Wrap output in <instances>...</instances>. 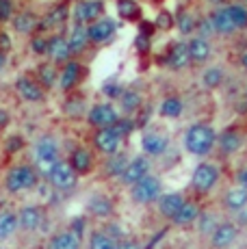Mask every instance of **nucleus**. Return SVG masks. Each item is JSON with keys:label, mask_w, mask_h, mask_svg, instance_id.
<instances>
[{"label": "nucleus", "mask_w": 247, "mask_h": 249, "mask_svg": "<svg viewBox=\"0 0 247 249\" xmlns=\"http://www.w3.org/2000/svg\"><path fill=\"white\" fill-rule=\"evenodd\" d=\"M239 2H241V4H245V7H247V0H239Z\"/></svg>", "instance_id": "obj_57"}, {"label": "nucleus", "mask_w": 247, "mask_h": 249, "mask_svg": "<svg viewBox=\"0 0 247 249\" xmlns=\"http://www.w3.org/2000/svg\"><path fill=\"white\" fill-rule=\"evenodd\" d=\"M199 214H202V208L197 206V202H191L187 199V204L178 210V214L172 219V223L176 228H193L197 223Z\"/></svg>", "instance_id": "obj_28"}, {"label": "nucleus", "mask_w": 247, "mask_h": 249, "mask_svg": "<svg viewBox=\"0 0 247 249\" xmlns=\"http://www.w3.org/2000/svg\"><path fill=\"white\" fill-rule=\"evenodd\" d=\"M59 162H61L59 141H56L52 135H41L35 143H33V165L37 167L41 178L48 180Z\"/></svg>", "instance_id": "obj_2"}, {"label": "nucleus", "mask_w": 247, "mask_h": 249, "mask_svg": "<svg viewBox=\"0 0 247 249\" xmlns=\"http://www.w3.org/2000/svg\"><path fill=\"white\" fill-rule=\"evenodd\" d=\"M89 28V39H91V46H102L106 41H111L117 33V22L113 18H100L98 22H93Z\"/></svg>", "instance_id": "obj_16"}, {"label": "nucleus", "mask_w": 247, "mask_h": 249, "mask_svg": "<svg viewBox=\"0 0 247 249\" xmlns=\"http://www.w3.org/2000/svg\"><path fill=\"white\" fill-rule=\"evenodd\" d=\"M59 74H61V70H56L54 63H41L37 68V83L50 91L52 87L59 85Z\"/></svg>", "instance_id": "obj_33"}, {"label": "nucleus", "mask_w": 247, "mask_h": 249, "mask_svg": "<svg viewBox=\"0 0 247 249\" xmlns=\"http://www.w3.org/2000/svg\"><path fill=\"white\" fill-rule=\"evenodd\" d=\"M128 165H130L128 154H126V152H120V154H113V156H108V159L104 160L102 171H104V176H106V178L122 180L124 174H126V169H128Z\"/></svg>", "instance_id": "obj_26"}, {"label": "nucleus", "mask_w": 247, "mask_h": 249, "mask_svg": "<svg viewBox=\"0 0 247 249\" xmlns=\"http://www.w3.org/2000/svg\"><path fill=\"white\" fill-rule=\"evenodd\" d=\"M219 178H221L219 165H217V162H211V160H204L193 169L191 189L199 195H208L211 191H215L217 184H219Z\"/></svg>", "instance_id": "obj_4"}, {"label": "nucleus", "mask_w": 247, "mask_h": 249, "mask_svg": "<svg viewBox=\"0 0 247 249\" xmlns=\"http://www.w3.org/2000/svg\"><path fill=\"white\" fill-rule=\"evenodd\" d=\"M141 150H143L145 156H150L152 160L160 159L169 152V139L159 130H148L141 137Z\"/></svg>", "instance_id": "obj_13"}, {"label": "nucleus", "mask_w": 247, "mask_h": 249, "mask_svg": "<svg viewBox=\"0 0 247 249\" xmlns=\"http://www.w3.org/2000/svg\"><path fill=\"white\" fill-rule=\"evenodd\" d=\"M150 174H152V159L145 154H137L130 159V165H128L126 174H124V178L120 182L124 186H128V189H132L143 178H148Z\"/></svg>", "instance_id": "obj_10"}, {"label": "nucleus", "mask_w": 247, "mask_h": 249, "mask_svg": "<svg viewBox=\"0 0 247 249\" xmlns=\"http://www.w3.org/2000/svg\"><path fill=\"white\" fill-rule=\"evenodd\" d=\"M93 150L102 156H113V154H120L122 152V145H124V135L117 130L115 126L113 128H102V130H96L93 132Z\"/></svg>", "instance_id": "obj_6"}, {"label": "nucleus", "mask_w": 247, "mask_h": 249, "mask_svg": "<svg viewBox=\"0 0 247 249\" xmlns=\"http://www.w3.org/2000/svg\"><path fill=\"white\" fill-rule=\"evenodd\" d=\"M221 206L226 213L239 214L241 210L247 208V189H243V186H232V189H228L221 197Z\"/></svg>", "instance_id": "obj_21"}, {"label": "nucleus", "mask_w": 247, "mask_h": 249, "mask_svg": "<svg viewBox=\"0 0 247 249\" xmlns=\"http://www.w3.org/2000/svg\"><path fill=\"white\" fill-rule=\"evenodd\" d=\"M241 68L247 71V52H243V54H241Z\"/></svg>", "instance_id": "obj_55"}, {"label": "nucleus", "mask_w": 247, "mask_h": 249, "mask_svg": "<svg viewBox=\"0 0 247 249\" xmlns=\"http://www.w3.org/2000/svg\"><path fill=\"white\" fill-rule=\"evenodd\" d=\"M234 223H236V226H239V228H245L247 226V208L245 210H241V213L239 214H234Z\"/></svg>", "instance_id": "obj_53"}, {"label": "nucleus", "mask_w": 247, "mask_h": 249, "mask_svg": "<svg viewBox=\"0 0 247 249\" xmlns=\"http://www.w3.org/2000/svg\"><path fill=\"white\" fill-rule=\"evenodd\" d=\"M197 35L204 37V39H211L212 35H217L215 26H212V22H211V18H204V20L197 22Z\"/></svg>", "instance_id": "obj_43"}, {"label": "nucleus", "mask_w": 247, "mask_h": 249, "mask_svg": "<svg viewBox=\"0 0 247 249\" xmlns=\"http://www.w3.org/2000/svg\"><path fill=\"white\" fill-rule=\"evenodd\" d=\"M239 236H241V228L234 221H221L215 232L211 234L208 243H211V249H230L239 241Z\"/></svg>", "instance_id": "obj_12"}, {"label": "nucleus", "mask_w": 247, "mask_h": 249, "mask_svg": "<svg viewBox=\"0 0 247 249\" xmlns=\"http://www.w3.org/2000/svg\"><path fill=\"white\" fill-rule=\"evenodd\" d=\"M85 76V68L83 63H78L76 59H72L68 65H63L61 68V74H59V87L61 91H72L80 85V80H83Z\"/></svg>", "instance_id": "obj_20"}, {"label": "nucleus", "mask_w": 247, "mask_h": 249, "mask_svg": "<svg viewBox=\"0 0 247 249\" xmlns=\"http://www.w3.org/2000/svg\"><path fill=\"white\" fill-rule=\"evenodd\" d=\"M208 18H211L212 26H215V33L217 35H221V37H230V35H234V33L239 31V28L234 26V22H232V18H230V13H228L226 7L212 9Z\"/></svg>", "instance_id": "obj_24"}, {"label": "nucleus", "mask_w": 247, "mask_h": 249, "mask_svg": "<svg viewBox=\"0 0 247 249\" xmlns=\"http://www.w3.org/2000/svg\"><path fill=\"white\" fill-rule=\"evenodd\" d=\"M7 113H4V111H0V126H4V124H7Z\"/></svg>", "instance_id": "obj_56"}, {"label": "nucleus", "mask_w": 247, "mask_h": 249, "mask_svg": "<svg viewBox=\"0 0 247 249\" xmlns=\"http://www.w3.org/2000/svg\"><path fill=\"white\" fill-rule=\"evenodd\" d=\"M117 249H143V245L135 238H124V241L117 243Z\"/></svg>", "instance_id": "obj_48"}, {"label": "nucleus", "mask_w": 247, "mask_h": 249, "mask_svg": "<svg viewBox=\"0 0 247 249\" xmlns=\"http://www.w3.org/2000/svg\"><path fill=\"white\" fill-rule=\"evenodd\" d=\"M70 48H72V54H83L89 46H91V39H89V28L80 26V24H74L72 33H70Z\"/></svg>", "instance_id": "obj_32"}, {"label": "nucleus", "mask_w": 247, "mask_h": 249, "mask_svg": "<svg viewBox=\"0 0 247 249\" xmlns=\"http://www.w3.org/2000/svg\"><path fill=\"white\" fill-rule=\"evenodd\" d=\"M89 249H117V241L104 230H93L89 234Z\"/></svg>", "instance_id": "obj_37"}, {"label": "nucleus", "mask_w": 247, "mask_h": 249, "mask_svg": "<svg viewBox=\"0 0 247 249\" xmlns=\"http://www.w3.org/2000/svg\"><path fill=\"white\" fill-rule=\"evenodd\" d=\"M219 217H217L215 213H202L199 214V219H197V223H195V228H197V232L202 234V236H208L211 238V234L217 230V226H219Z\"/></svg>", "instance_id": "obj_40"}, {"label": "nucleus", "mask_w": 247, "mask_h": 249, "mask_svg": "<svg viewBox=\"0 0 247 249\" xmlns=\"http://www.w3.org/2000/svg\"><path fill=\"white\" fill-rule=\"evenodd\" d=\"M46 249H83V238L76 236L72 230H59L46 243Z\"/></svg>", "instance_id": "obj_23"}, {"label": "nucleus", "mask_w": 247, "mask_h": 249, "mask_svg": "<svg viewBox=\"0 0 247 249\" xmlns=\"http://www.w3.org/2000/svg\"><path fill=\"white\" fill-rule=\"evenodd\" d=\"M113 210L115 208H113L111 197H106L102 193H96L87 199V213L96 219H108L113 214Z\"/></svg>", "instance_id": "obj_30"}, {"label": "nucleus", "mask_w": 247, "mask_h": 249, "mask_svg": "<svg viewBox=\"0 0 247 249\" xmlns=\"http://www.w3.org/2000/svg\"><path fill=\"white\" fill-rule=\"evenodd\" d=\"M141 104H143V95L135 89H126L120 98V108L126 115H135L141 108Z\"/></svg>", "instance_id": "obj_34"}, {"label": "nucleus", "mask_w": 247, "mask_h": 249, "mask_svg": "<svg viewBox=\"0 0 247 249\" xmlns=\"http://www.w3.org/2000/svg\"><path fill=\"white\" fill-rule=\"evenodd\" d=\"M20 147H22V139L20 137H13V139H9V141H7V152H9V154L20 152Z\"/></svg>", "instance_id": "obj_50"}, {"label": "nucleus", "mask_w": 247, "mask_h": 249, "mask_svg": "<svg viewBox=\"0 0 247 249\" xmlns=\"http://www.w3.org/2000/svg\"><path fill=\"white\" fill-rule=\"evenodd\" d=\"M217 141H219V135L217 130L211 126V124H204V122H197V124H191L184 132V150L189 152L191 156H197V159H204L208 156L212 150L217 147Z\"/></svg>", "instance_id": "obj_1"}, {"label": "nucleus", "mask_w": 247, "mask_h": 249, "mask_svg": "<svg viewBox=\"0 0 247 249\" xmlns=\"http://www.w3.org/2000/svg\"><path fill=\"white\" fill-rule=\"evenodd\" d=\"M11 22H13V31H16L18 35H33V33L39 31V24H41V20L33 11L16 13Z\"/></svg>", "instance_id": "obj_29"}, {"label": "nucleus", "mask_w": 247, "mask_h": 249, "mask_svg": "<svg viewBox=\"0 0 247 249\" xmlns=\"http://www.w3.org/2000/svg\"><path fill=\"white\" fill-rule=\"evenodd\" d=\"M70 230H72L76 236L83 238L85 236V230H87V221H85V217H76L72 221V226H70Z\"/></svg>", "instance_id": "obj_46"}, {"label": "nucleus", "mask_w": 247, "mask_h": 249, "mask_svg": "<svg viewBox=\"0 0 247 249\" xmlns=\"http://www.w3.org/2000/svg\"><path fill=\"white\" fill-rule=\"evenodd\" d=\"M18 219H20L22 232H37L46 221V213L39 204H26L18 210Z\"/></svg>", "instance_id": "obj_14"}, {"label": "nucleus", "mask_w": 247, "mask_h": 249, "mask_svg": "<svg viewBox=\"0 0 247 249\" xmlns=\"http://www.w3.org/2000/svg\"><path fill=\"white\" fill-rule=\"evenodd\" d=\"M160 197H163V180L154 174H150L148 178H143L130 189V199L139 206L156 204Z\"/></svg>", "instance_id": "obj_5"}, {"label": "nucleus", "mask_w": 247, "mask_h": 249, "mask_svg": "<svg viewBox=\"0 0 247 249\" xmlns=\"http://www.w3.org/2000/svg\"><path fill=\"white\" fill-rule=\"evenodd\" d=\"M135 46H137V50L139 52H148L150 50V37L148 35H139L135 39Z\"/></svg>", "instance_id": "obj_49"}, {"label": "nucleus", "mask_w": 247, "mask_h": 249, "mask_svg": "<svg viewBox=\"0 0 247 249\" xmlns=\"http://www.w3.org/2000/svg\"><path fill=\"white\" fill-rule=\"evenodd\" d=\"M189 52H191V61L195 65H204L208 63V59H211L212 54V46H211V39H204V37L199 35H193L189 37Z\"/></svg>", "instance_id": "obj_25"}, {"label": "nucleus", "mask_w": 247, "mask_h": 249, "mask_svg": "<svg viewBox=\"0 0 247 249\" xmlns=\"http://www.w3.org/2000/svg\"><path fill=\"white\" fill-rule=\"evenodd\" d=\"M31 50L35 54H48V37L46 35H33L31 37Z\"/></svg>", "instance_id": "obj_42"}, {"label": "nucleus", "mask_w": 247, "mask_h": 249, "mask_svg": "<svg viewBox=\"0 0 247 249\" xmlns=\"http://www.w3.org/2000/svg\"><path fill=\"white\" fill-rule=\"evenodd\" d=\"M236 186L247 189V167H241V169L236 171Z\"/></svg>", "instance_id": "obj_51"}, {"label": "nucleus", "mask_w": 247, "mask_h": 249, "mask_svg": "<svg viewBox=\"0 0 247 249\" xmlns=\"http://www.w3.org/2000/svg\"><path fill=\"white\" fill-rule=\"evenodd\" d=\"M202 87L204 89H219L223 85V80H226V71H223L219 65H211V68H206L202 71Z\"/></svg>", "instance_id": "obj_35"}, {"label": "nucleus", "mask_w": 247, "mask_h": 249, "mask_svg": "<svg viewBox=\"0 0 247 249\" xmlns=\"http://www.w3.org/2000/svg\"><path fill=\"white\" fill-rule=\"evenodd\" d=\"M243 143H245L243 132L236 130V128H228V130H223L219 135L217 147H219V152L223 156H232V154H236V152L243 147Z\"/></svg>", "instance_id": "obj_22"}, {"label": "nucleus", "mask_w": 247, "mask_h": 249, "mask_svg": "<svg viewBox=\"0 0 247 249\" xmlns=\"http://www.w3.org/2000/svg\"><path fill=\"white\" fill-rule=\"evenodd\" d=\"M184 204H187L184 193H180V191H172V193H163V197L156 202V208H159L160 217L167 219V221H172Z\"/></svg>", "instance_id": "obj_19"}, {"label": "nucleus", "mask_w": 247, "mask_h": 249, "mask_svg": "<svg viewBox=\"0 0 247 249\" xmlns=\"http://www.w3.org/2000/svg\"><path fill=\"white\" fill-rule=\"evenodd\" d=\"M165 65H167L172 71H182V70H187L189 65H193L187 41H176V44L169 48L167 59H165Z\"/></svg>", "instance_id": "obj_17"}, {"label": "nucleus", "mask_w": 247, "mask_h": 249, "mask_svg": "<svg viewBox=\"0 0 247 249\" xmlns=\"http://www.w3.org/2000/svg\"><path fill=\"white\" fill-rule=\"evenodd\" d=\"M184 111V102L178 98V95H167L160 104V115L167 119H178Z\"/></svg>", "instance_id": "obj_38"}, {"label": "nucleus", "mask_w": 247, "mask_h": 249, "mask_svg": "<svg viewBox=\"0 0 247 249\" xmlns=\"http://www.w3.org/2000/svg\"><path fill=\"white\" fill-rule=\"evenodd\" d=\"M78 178L80 176L72 169V165H70L68 160H61L59 165L54 167L48 182L52 189L59 191V193H72V191H76V186H78Z\"/></svg>", "instance_id": "obj_8"}, {"label": "nucleus", "mask_w": 247, "mask_h": 249, "mask_svg": "<svg viewBox=\"0 0 247 249\" xmlns=\"http://www.w3.org/2000/svg\"><path fill=\"white\" fill-rule=\"evenodd\" d=\"M176 28H178L184 37L187 35L193 37V33H197V22H195V18H193V13L184 11V9L176 13Z\"/></svg>", "instance_id": "obj_39"}, {"label": "nucleus", "mask_w": 247, "mask_h": 249, "mask_svg": "<svg viewBox=\"0 0 247 249\" xmlns=\"http://www.w3.org/2000/svg\"><path fill=\"white\" fill-rule=\"evenodd\" d=\"M20 230V219H18V210L2 208L0 210V243L11 241Z\"/></svg>", "instance_id": "obj_27"}, {"label": "nucleus", "mask_w": 247, "mask_h": 249, "mask_svg": "<svg viewBox=\"0 0 247 249\" xmlns=\"http://www.w3.org/2000/svg\"><path fill=\"white\" fill-rule=\"evenodd\" d=\"M16 4H13V0H0V22H9L13 20V16H16Z\"/></svg>", "instance_id": "obj_44"}, {"label": "nucleus", "mask_w": 247, "mask_h": 249, "mask_svg": "<svg viewBox=\"0 0 247 249\" xmlns=\"http://www.w3.org/2000/svg\"><path fill=\"white\" fill-rule=\"evenodd\" d=\"M68 18H70V7H68V2L56 4L54 9H50V11H48V16L41 20L39 33L48 31V28H59V26H63V24L68 22Z\"/></svg>", "instance_id": "obj_31"}, {"label": "nucleus", "mask_w": 247, "mask_h": 249, "mask_svg": "<svg viewBox=\"0 0 247 249\" xmlns=\"http://www.w3.org/2000/svg\"><path fill=\"white\" fill-rule=\"evenodd\" d=\"M120 119H122V115L117 113V108L113 107L111 102H98V104H93V107L87 111L89 126H93L96 130L117 126V124H120Z\"/></svg>", "instance_id": "obj_7"}, {"label": "nucleus", "mask_w": 247, "mask_h": 249, "mask_svg": "<svg viewBox=\"0 0 247 249\" xmlns=\"http://www.w3.org/2000/svg\"><path fill=\"white\" fill-rule=\"evenodd\" d=\"M48 59L50 63H54L56 68H63V65H68L70 61L74 59L72 54V48H70V39L65 35H61V33H54V35L48 37Z\"/></svg>", "instance_id": "obj_11"}, {"label": "nucleus", "mask_w": 247, "mask_h": 249, "mask_svg": "<svg viewBox=\"0 0 247 249\" xmlns=\"http://www.w3.org/2000/svg\"><path fill=\"white\" fill-rule=\"evenodd\" d=\"M115 7H117V13H120L122 20H126V22L141 20V7L135 0H117Z\"/></svg>", "instance_id": "obj_36"}, {"label": "nucleus", "mask_w": 247, "mask_h": 249, "mask_svg": "<svg viewBox=\"0 0 247 249\" xmlns=\"http://www.w3.org/2000/svg\"><path fill=\"white\" fill-rule=\"evenodd\" d=\"M16 91L24 102L39 104L46 100V89L37 83V78H28V76H20L16 80Z\"/></svg>", "instance_id": "obj_15"}, {"label": "nucleus", "mask_w": 247, "mask_h": 249, "mask_svg": "<svg viewBox=\"0 0 247 249\" xmlns=\"http://www.w3.org/2000/svg\"><path fill=\"white\" fill-rule=\"evenodd\" d=\"M228 13H230L232 22H234V26L239 28V31H243L247 28V7L241 2H232V4H226Z\"/></svg>", "instance_id": "obj_41"}, {"label": "nucleus", "mask_w": 247, "mask_h": 249, "mask_svg": "<svg viewBox=\"0 0 247 249\" xmlns=\"http://www.w3.org/2000/svg\"><path fill=\"white\" fill-rule=\"evenodd\" d=\"M174 24H176V18L172 16V13H169V11H160L159 18H156V24H154V26L160 28V31H169Z\"/></svg>", "instance_id": "obj_45"}, {"label": "nucleus", "mask_w": 247, "mask_h": 249, "mask_svg": "<svg viewBox=\"0 0 247 249\" xmlns=\"http://www.w3.org/2000/svg\"><path fill=\"white\" fill-rule=\"evenodd\" d=\"M104 13V2L102 0H78L72 9L74 24L80 26H91L93 22H98Z\"/></svg>", "instance_id": "obj_9"}, {"label": "nucleus", "mask_w": 247, "mask_h": 249, "mask_svg": "<svg viewBox=\"0 0 247 249\" xmlns=\"http://www.w3.org/2000/svg\"><path fill=\"white\" fill-rule=\"evenodd\" d=\"M115 128H117V130L122 132L124 137H128V135H130L132 130H135V122H132V119H126V117H122V119H120V124H117Z\"/></svg>", "instance_id": "obj_47"}, {"label": "nucleus", "mask_w": 247, "mask_h": 249, "mask_svg": "<svg viewBox=\"0 0 247 249\" xmlns=\"http://www.w3.org/2000/svg\"><path fill=\"white\" fill-rule=\"evenodd\" d=\"M68 162L72 165V169L78 176H89L93 171V167H96V156H93V152L89 150V147L78 145V147H74L72 150Z\"/></svg>", "instance_id": "obj_18"}, {"label": "nucleus", "mask_w": 247, "mask_h": 249, "mask_svg": "<svg viewBox=\"0 0 247 249\" xmlns=\"http://www.w3.org/2000/svg\"><path fill=\"white\" fill-rule=\"evenodd\" d=\"M4 68H7V52L0 50V71H2Z\"/></svg>", "instance_id": "obj_54"}, {"label": "nucleus", "mask_w": 247, "mask_h": 249, "mask_svg": "<svg viewBox=\"0 0 247 249\" xmlns=\"http://www.w3.org/2000/svg\"><path fill=\"white\" fill-rule=\"evenodd\" d=\"M9 48H11V37H9L7 33H0V50L7 52Z\"/></svg>", "instance_id": "obj_52"}, {"label": "nucleus", "mask_w": 247, "mask_h": 249, "mask_svg": "<svg viewBox=\"0 0 247 249\" xmlns=\"http://www.w3.org/2000/svg\"><path fill=\"white\" fill-rule=\"evenodd\" d=\"M39 171L33 162H18V165L9 167V171L4 174V189L11 195L28 193V191L39 186Z\"/></svg>", "instance_id": "obj_3"}]
</instances>
